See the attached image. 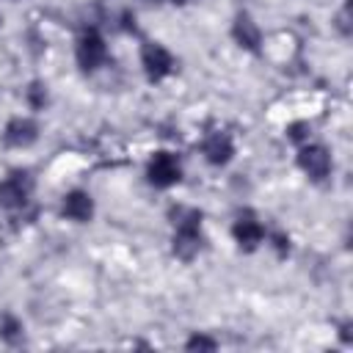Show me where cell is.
<instances>
[{
    "mask_svg": "<svg viewBox=\"0 0 353 353\" xmlns=\"http://www.w3.org/2000/svg\"><path fill=\"white\" fill-rule=\"evenodd\" d=\"M179 221L176 223V234H174V254L182 256V259H190L199 245H201V237H199V212L196 210H176L174 212Z\"/></svg>",
    "mask_w": 353,
    "mask_h": 353,
    "instance_id": "1",
    "label": "cell"
},
{
    "mask_svg": "<svg viewBox=\"0 0 353 353\" xmlns=\"http://www.w3.org/2000/svg\"><path fill=\"white\" fill-rule=\"evenodd\" d=\"M30 190H33V179L28 174H22V171L19 174H11L8 179L0 182V204L8 207V210L22 207L28 201Z\"/></svg>",
    "mask_w": 353,
    "mask_h": 353,
    "instance_id": "2",
    "label": "cell"
},
{
    "mask_svg": "<svg viewBox=\"0 0 353 353\" xmlns=\"http://www.w3.org/2000/svg\"><path fill=\"white\" fill-rule=\"evenodd\" d=\"M102 61H105V41H102V36L97 30H85L80 36V41H77V63L85 72H91Z\"/></svg>",
    "mask_w": 353,
    "mask_h": 353,
    "instance_id": "3",
    "label": "cell"
},
{
    "mask_svg": "<svg viewBox=\"0 0 353 353\" xmlns=\"http://www.w3.org/2000/svg\"><path fill=\"white\" fill-rule=\"evenodd\" d=\"M149 182L157 188H168V185L179 182V163L168 152H157L149 160Z\"/></svg>",
    "mask_w": 353,
    "mask_h": 353,
    "instance_id": "4",
    "label": "cell"
},
{
    "mask_svg": "<svg viewBox=\"0 0 353 353\" xmlns=\"http://www.w3.org/2000/svg\"><path fill=\"white\" fill-rule=\"evenodd\" d=\"M141 61H143V69H146V74L152 80H160L174 69V58L160 44H146L143 52H141Z\"/></svg>",
    "mask_w": 353,
    "mask_h": 353,
    "instance_id": "5",
    "label": "cell"
},
{
    "mask_svg": "<svg viewBox=\"0 0 353 353\" xmlns=\"http://www.w3.org/2000/svg\"><path fill=\"white\" fill-rule=\"evenodd\" d=\"M298 163H301V168L312 179H323L328 174V168H331V157H328V152L323 146H306V149H301Z\"/></svg>",
    "mask_w": 353,
    "mask_h": 353,
    "instance_id": "6",
    "label": "cell"
},
{
    "mask_svg": "<svg viewBox=\"0 0 353 353\" xmlns=\"http://www.w3.org/2000/svg\"><path fill=\"white\" fill-rule=\"evenodd\" d=\"M36 135H39V130L30 119H11L6 132H3L8 146H30L36 141Z\"/></svg>",
    "mask_w": 353,
    "mask_h": 353,
    "instance_id": "7",
    "label": "cell"
},
{
    "mask_svg": "<svg viewBox=\"0 0 353 353\" xmlns=\"http://www.w3.org/2000/svg\"><path fill=\"white\" fill-rule=\"evenodd\" d=\"M234 237H237V243H240V245L254 248V245L265 237V229L259 226V221H256L251 212H245V215H240V218H237V223H234Z\"/></svg>",
    "mask_w": 353,
    "mask_h": 353,
    "instance_id": "8",
    "label": "cell"
},
{
    "mask_svg": "<svg viewBox=\"0 0 353 353\" xmlns=\"http://www.w3.org/2000/svg\"><path fill=\"white\" fill-rule=\"evenodd\" d=\"M94 212V204H91V196L83 193V190H74L63 199V215H69L72 221H88Z\"/></svg>",
    "mask_w": 353,
    "mask_h": 353,
    "instance_id": "9",
    "label": "cell"
},
{
    "mask_svg": "<svg viewBox=\"0 0 353 353\" xmlns=\"http://www.w3.org/2000/svg\"><path fill=\"white\" fill-rule=\"evenodd\" d=\"M204 154H207V160L215 163V165L226 163V160L232 157V141H229V135H223V132L210 135L207 143H204Z\"/></svg>",
    "mask_w": 353,
    "mask_h": 353,
    "instance_id": "10",
    "label": "cell"
},
{
    "mask_svg": "<svg viewBox=\"0 0 353 353\" xmlns=\"http://www.w3.org/2000/svg\"><path fill=\"white\" fill-rule=\"evenodd\" d=\"M234 39L245 47V50H256L259 47V28L251 22V17H237L234 22Z\"/></svg>",
    "mask_w": 353,
    "mask_h": 353,
    "instance_id": "11",
    "label": "cell"
},
{
    "mask_svg": "<svg viewBox=\"0 0 353 353\" xmlns=\"http://www.w3.org/2000/svg\"><path fill=\"white\" fill-rule=\"evenodd\" d=\"M19 334H22V325H19L14 317H3V320H0V336H3V339L17 342Z\"/></svg>",
    "mask_w": 353,
    "mask_h": 353,
    "instance_id": "12",
    "label": "cell"
},
{
    "mask_svg": "<svg viewBox=\"0 0 353 353\" xmlns=\"http://www.w3.org/2000/svg\"><path fill=\"white\" fill-rule=\"evenodd\" d=\"M188 347H190V350H215V342L207 339V336H193V339L188 342Z\"/></svg>",
    "mask_w": 353,
    "mask_h": 353,
    "instance_id": "13",
    "label": "cell"
},
{
    "mask_svg": "<svg viewBox=\"0 0 353 353\" xmlns=\"http://www.w3.org/2000/svg\"><path fill=\"white\" fill-rule=\"evenodd\" d=\"M290 135H292L295 141H301V138L306 135V124H292V127H290Z\"/></svg>",
    "mask_w": 353,
    "mask_h": 353,
    "instance_id": "14",
    "label": "cell"
},
{
    "mask_svg": "<svg viewBox=\"0 0 353 353\" xmlns=\"http://www.w3.org/2000/svg\"><path fill=\"white\" fill-rule=\"evenodd\" d=\"M30 99H33V105H41L44 99H41V85H33L30 88Z\"/></svg>",
    "mask_w": 353,
    "mask_h": 353,
    "instance_id": "15",
    "label": "cell"
}]
</instances>
